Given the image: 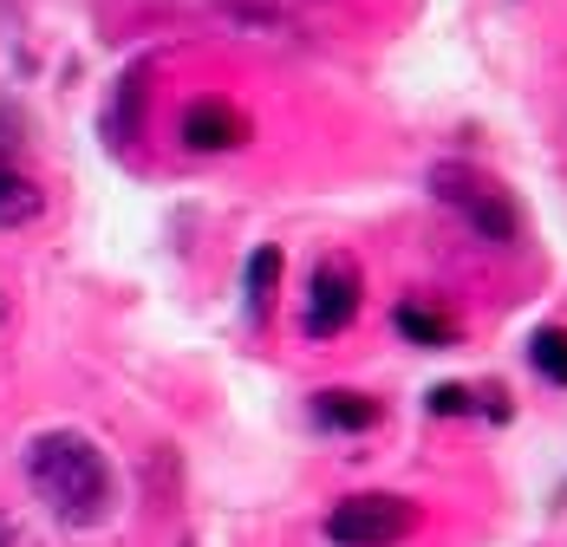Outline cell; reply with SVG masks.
Instances as JSON below:
<instances>
[{
    "label": "cell",
    "mask_w": 567,
    "mask_h": 547,
    "mask_svg": "<svg viewBox=\"0 0 567 547\" xmlns=\"http://www.w3.org/2000/svg\"><path fill=\"white\" fill-rule=\"evenodd\" d=\"M431 196H437L476 241H489V248H515V241H522V209H515V196L496 176H483L476 164H437L431 169Z\"/></svg>",
    "instance_id": "2"
},
{
    "label": "cell",
    "mask_w": 567,
    "mask_h": 547,
    "mask_svg": "<svg viewBox=\"0 0 567 547\" xmlns=\"http://www.w3.org/2000/svg\"><path fill=\"white\" fill-rule=\"evenodd\" d=\"M392 327H398V339H411V345H424V352H444V345L463 339L451 307H437V300H424V293H404V300H398Z\"/></svg>",
    "instance_id": "6"
},
{
    "label": "cell",
    "mask_w": 567,
    "mask_h": 547,
    "mask_svg": "<svg viewBox=\"0 0 567 547\" xmlns=\"http://www.w3.org/2000/svg\"><path fill=\"white\" fill-rule=\"evenodd\" d=\"M411 528H417V508L385 489L346 495L327 515V541L333 547H398V541H411Z\"/></svg>",
    "instance_id": "3"
},
{
    "label": "cell",
    "mask_w": 567,
    "mask_h": 547,
    "mask_svg": "<svg viewBox=\"0 0 567 547\" xmlns=\"http://www.w3.org/2000/svg\"><path fill=\"white\" fill-rule=\"evenodd\" d=\"M275 280H281V248H255L248 268H241V307H248V320L275 313Z\"/></svg>",
    "instance_id": "9"
},
{
    "label": "cell",
    "mask_w": 567,
    "mask_h": 547,
    "mask_svg": "<svg viewBox=\"0 0 567 547\" xmlns=\"http://www.w3.org/2000/svg\"><path fill=\"white\" fill-rule=\"evenodd\" d=\"M248 137H255V124H248V111L235 105V99H196V105L183 111V144H189L196 157L241 151Z\"/></svg>",
    "instance_id": "5"
},
{
    "label": "cell",
    "mask_w": 567,
    "mask_h": 547,
    "mask_svg": "<svg viewBox=\"0 0 567 547\" xmlns=\"http://www.w3.org/2000/svg\"><path fill=\"white\" fill-rule=\"evenodd\" d=\"M424 404H431L437 417H470V411H476V391H470V384H437Z\"/></svg>",
    "instance_id": "11"
},
{
    "label": "cell",
    "mask_w": 567,
    "mask_h": 547,
    "mask_svg": "<svg viewBox=\"0 0 567 547\" xmlns=\"http://www.w3.org/2000/svg\"><path fill=\"white\" fill-rule=\"evenodd\" d=\"M528 365H535L548 384L567 391V327H535L528 332Z\"/></svg>",
    "instance_id": "10"
},
{
    "label": "cell",
    "mask_w": 567,
    "mask_h": 547,
    "mask_svg": "<svg viewBox=\"0 0 567 547\" xmlns=\"http://www.w3.org/2000/svg\"><path fill=\"white\" fill-rule=\"evenodd\" d=\"M0 547H33L27 535H20V522H13V515H0Z\"/></svg>",
    "instance_id": "12"
},
{
    "label": "cell",
    "mask_w": 567,
    "mask_h": 547,
    "mask_svg": "<svg viewBox=\"0 0 567 547\" xmlns=\"http://www.w3.org/2000/svg\"><path fill=\"white\" fill-rule=\"evenodd\" d=\"M27 489L40 495V508L59 528H105L117 508V476L99 437L85 431H40L27 443Z\"/></svg>",
    "instance_id": "1"
},
{
    "label": "cell",
    "mask_w": 567,
    "mask_h": 547,
    "mask_svg": "<svg viewBox=\"0 0 567 547\" xmlns=\"http://www.w3.org/2000/svg\"><path fill=\"white\" fill-rule=\"evenodd\" d=\"M359 268L346 261V255H327L320 268H313V280H307V313H300V327H307V339H340L352 320H359Z\"/></svg>",
    "instance_id": "4"
},
{
    "label": "cell",
    "mask_w": 567,
    "mask_h": 547,
    "mask_svg": "<svg viewBox=\"0 0 567 547\" xmlns=\"http://www.w3.org/2000/svg\"><path fill=\"white\" fill-rule=\"evenodd\" d=\"M379 417H385V404L365 398V391H320V398H313V424H320V431H340V437L372 431Z\"/></svg>",
    "instance_id": "7"
},
{
    "label": "cell",
    "mask_w": 567,
    "mask_h": 547,
    "mask_svg": "<svg viewBox=\"0 0 567 547\" xmlns=\"http://www.w3.org/2000/svg\"><path fill=\"white\" fill-rule=\"evenodd\" d=\"M40 209H47V189L20 164H0V228H27L40 221Z\"/></svg>",
    "instance_id": "8"
}]
</instances>
